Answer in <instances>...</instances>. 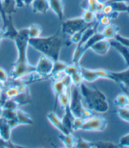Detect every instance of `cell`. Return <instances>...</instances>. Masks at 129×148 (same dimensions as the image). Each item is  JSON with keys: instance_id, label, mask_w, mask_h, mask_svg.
<instances>
[{"instance_id": "cell-26", "label": "cell", "mask_w": 129, "mask_h": 148, "mask_svg": "<svg viewBox=\"0 0 129 148\" xmlns=\"http://www.w3.org/2000/svg\"><path fill=\"white\" fill-rule=\"evenodd\" d=\"M29 38H35L40 36L42 33V28L39 24H32L27 28Z\"/></svg>"}, {"instance_id": "cell-8", "label": "cell", "mask_w": 129, "mask_h": 148, "mask_svg": "<svg viewBox=\"0 0 129 148\" xmlns=\"http://www.w3.org/2000/svg\"><path fill=\"white\" fill-rule=\"evenodd\" d=\"M54 65V62L50 58L42 55L35 65V72L40 76L50 75Z\"/></svg>"}, {"instance_id": "cell-22", "label": "cell", "mask_w": 129, "mask_h": 148, "mask_svg": "<svg viewBox=\"0 0 129 148\" xmlns=\"http://www.w3.org/2000/svg\"><path fill=\"white\" fill-rule=\"evenodd\" d=\"M13 99L18 103V106H23L30 103L31 102V97L28 87Z\"/></svg>"}, {"instance_id": "cell-13", "label": "cell", "mask_w": 129, "mask_h": 148, "mask_svg": "<svg viewBox=\"0 0 129 148\" xmlns=\"http://www.w3.org/2000/svg\"><path fill=\"white\" fill-rule=\"evenodd\" d=\"M81 6L83 10H90L98 14L101 13L105 3L101 0H84Z\"/></svg>"}, {"instance_id": "cell-16", "label": "cell", "mask_w": 129, "mask_h": 148, "mask_svg": "<svg viewBox=\"0 0 129 148\" xmlns=\"http://www.w3.org/2000/svg\"><path fill=\"white\" fill-rule=\"evenodd\" d=\"M110 43L111 47L115 49L121 55V56L123 58L125 64L128 66H129V49L114 39L112 40L111 42H110Z\"/></svg>"}, {"instance_id": "cell-1", "label": "cell", "mask_w": 129, "mask_h": 148, "mask_svg": "<svg viewBox=\"0 0 129 148\" xmlns=\"http://www.w3.org/2000/svg\"><path fill=\"white\" fill-rule=\"evenodd\" d=\"M28 35L27 28L18 30V35L13 41L17 50V58L13 64V68L10 72V78L17 80L28 74L35 72V66L29 63L27 58V49L28 45Z\"/></svg>"}, {"instance_id": "cell-39", "label": "cell", "mask_w": 129, "mask_h": 148, "mask_svg": "<svg viewBox=\"0 0 129 148\" xmlns=\"http://www.w3.org/2000/svg\"><path fill=\"white\" fill-rule=\"evenodd\" d=\"M84 122V119L79 117H75L72 123V131H77L81 130L82 126Z\"/></svg>"}, {"instance_id": "cell-25", "label": "cell", "mask_w": 129, "mask_h": 148, "mask_svg": "<svg viewBox=\"0 0 129 148\" xmlns=\"http://www.w3.org/2000/svg\"><path fill=\"white\" fill-rule=\"evenodd\" d=\"M59 138L64 144L66 147L71 148L75 145L76 138L73 136L72 133H69L68 134H64L61 133V134L59 136Z\"/></svg>"}, {"instance_id": "cell-51", "label": "cell", "mask_w": 129, "mask_h": 148, "mask_svg": "<svg viewBox=\"0 0 129 148\" xmlns=\"http://www.w3.org/2000/svg\"><path fill=\"white\" fill-rule=\"evenodd\" d=\"M127 95H128V106H129V92H128Z\"/></svg>"}, {"instance_id": "cell-32", "label": "cell", "mask_w": 129, "mask_h": 148, "mask_svg": "<svg viewBox=\"0 0 129 148\" xmlns=\"http://www.w3.org/2000/svg\"><path fill=\"white\" fill-rule=\"evenodd\" d=\"M112 6L113 10L114 12H117L118 13L120 12H126L128 5L127 2L124 1H119V2H114L112 3H108Z\"/></svg>"}, {"instance_id": "cell-54", "label": "cell", "mask_w": 129, "mask_h": 148, "mask_svg": "<svg viewBox=\"0 0 129 148\" xmlns=\"http://www.w3.org/2000/svg\"><path fill=\"white\" fill-rule=\"evenodd\" d=\"M0 84H1V83H0Z\"/></svg>"}, {"instance_id": "cell-3", "label": "cell", "mask_w": 129, "mask_h": 148, "mask_svg": "<svg viewBox=\"0 0 129 148\" xmlns=\"http://www.w3.org/2000/svg\"><path fill=\"white\" fill-rule=\"evenodd\" d=\"M79 88L87 108L98 113H105L108 110L109 104L106 97L95 86L91 88L83 83Z\"/></svg>"}, {"instance_id": "cell-49", "label": "cell", "mask_w": 129, "mask_h": 148, "mask_svg": "<svg viewBox=\"0 0 129 148\" xmlns=\"http://www.w3.org/2000/svg\"><path fill=\"white\" fill-rule=\"evenodd\" d=\"M126 12L128 13V14L129 15V5H128V6H127V12Z\"/></svg>"}, {"instance_id": "cell-53", "label": "cell", "mask_w": 129, "mask_h": 148, "mask_svg": "<svg viewBox=\"0 0 129 148\" xmlns=\"http://www.w3.org/2000/svg\"><path fill=\"white\" fill-rule=\"evenodd\" d=\"M0 42H1V40H0Z\"/></svg>"}, {"instance_id": "cell-5", "label": "cell", "mask_w": 129, "mask_h": 148, "mask_svg": "<svg viewBox=\"0 0 129 148\" xmlns=\"http://www.w3.org/2000/svg\"><path fill=\"white\" fill-rule=\"evenodd\" d=\"M97 28H98L97 23H96L95 24L93 23L91 25H90V27H88L85 29V31L84 32L83 35L82 36L81 39L79 42L77 44L76 49L75 50H74L72 57V62L73 64H75L76 65H79L80 60H81L83 55L84 54L82 47L84 45V44L86 43L87 40L89 39L95 33L97 32Z\"/></svg>"}, {"instance_id": "cell-48", "label": "cell", "mask_w": 129, "mask_h": 148, "mask_svg": "<svg viewBox=\"0 0 129 148\" xmlns=\"http://www.w3.org/2000/svg\"><path fill=\"white\" fill-rule=\"evenodd\" d=\"M2 110H3V108L2 106H0V117H1V114H2Z\"/></svg>"}, {"instance_id": "cell-10", "label": "cell", "mask_w": 129, "mask_h": 148, "mask_svg": "<svg viewBox=\"0 0 129 148\" xmlns=\"http://www.w3.org/2000/svg\"><path fill=\"white\" fill-rule=\"evenodd\" d=\"M110 47H111V45H110V43L108 40L103 38L96 42L91 47L90 50L96 54L100 55V56H104V55L107 54Z\"/></svg>"}, {"instance_id": "cell-2", "label": "cell", "mask_w": 129, "mask_h": 148, "mask_svg": "<svg viewBox=\"0 0 129 148\" xmlns=\"http://www.w3.org/2000/svg\"><path fill=\"white\" fill-rule=\"evenodd\" d=\"M28 45L53 62L59 60L63 40L59 35V30L50 36H39L28 39Z\"/></svg>"}, {"instance_id": "cell-35", "label": "cell", "mask_w": 129, "mask_h": 148, "mask_svg": "<svg viewBox=\"0 0 129 148\" xmlns=\"http://www.w3.org/2000/svg\"><path fill=\"white\" fill-rule=\"evenodd\" d=\"M18 106H19L13 99H6L3 103L2 108L4 109L17 110L18 109Z\"/></svg>"}, {"instance_id": "cell-40", "label": "cell", "mask_w": 129, "mask_h": 148, "mask_svg": "<svg viewBox=\"0 0 129 148\" xmlns=\"http://www.w3.org/2000/svg\"><path fill=\"white\" fill-rule=\"evenodd\" d=\"M79 66L80 65H76L73 64L70 65H68L64 70V73L66 75H69V76L71 75L72 73L79 70Z\"/></svg>"}, {"instance_id": "cell-14", "label": "cell", "mask_w": 129, "mask_h": 148, "mask_svg": "<svg viewBox=\"0 0 129 148\" xmlns=\"http://www.w3.org/2000/svg\"><path fill=\"white\" fill-rule=\"evenodd\" d=\"M33 13L46 14L50 9L48 0H34L31 3Z\"/></svg>"}, {"instance_id": "cell-38", "label": "cell", "mask_w": 129, "mask_h": 148, "mask_svg": "<svg viewBox=\"0 0 129 148\" xmlns=\"http://www.w3.org/2000/svg\"><path fill=\"white\" fill-rule=\"evenodd\" d=\"M86 29H84L83 30L74 33V34H72V35H71V38H70V41H71V42L77 45V44L79 42L81 39L82 36L83 35L84 32L85 31Z\"/></svg>"}, {"instance_id": "cell-44", "label": "cell", "mask_w": 129, "mask_h": 148, "mask_svg": "<svg viewBox=\"0 0 129 148\" xmlns=\"http://www.w3.org/2000/svg\"><path fill=\"white\" fill-rule=\"evenodd\" d=\"M0 14H1L2 17V21L3 22V26H5L6 21H7V16L5 14L4 10H3V5H2V0H0Z\"/></svg>"}, {"instance_id": "cell-11", "label": "cell", "mask_w": 129, "mask_h": 148, "mask_svg": "<svg viewBox=\"0 0 129 148\" xmlns=\"http://www.w3.org/2000/svg\"><path fill=\"white\" fill-rule=\"evenodd\" d=\"M47 118L51 124L53 126L57 129L59 131H60L61 133L64 134H69V132L67 130L64 125L62 123V121L61 118H59L55 112H50L47 114Z\"/></svg>"}, {"instance_id": "cell-45", "label": "cell", "mask_w": 129, "mask_h": 148, "mask_svg": "<svg viewBox=\"0 0 129 148\" xmlns=\"http://www.w3.org/2000/svg\"><path fill=\"white\" fill-rule=\"evenodd\" d=\"M16 3H17V8H23L24 6V4L23 3V1L22 0H15Z\"/></svg>"}, {"instance_id": "cell-36", "label": "cell", "mask_w": 129, "mask_h": 148, "mask_svg": "<svg viewBox=\"0 0 129 148\" xmlns=\"http://www.w3.org/2000/svg\"><path fill=\"white\" fill-rule=\"evenodd\" d=\"M1 117L5 121L12 120L16 118V110L3 109Z\"/></svg>"}, {"instance_id": "cell-19", "label": "cell", "mask_w": 129, "mask_h": 148, "mask_svg": "<svg viewBox=\"0 0 129 148\" xmlns=\"http://www.w3.org/2000/svg\"><path fill=\"white\" fill-rule=\"evenodd\" d=\"M72 84H68L66 87V89L62 92V94L58 98V102L62 109H64L66 107L69 106L71 97V86Z\"/></svg>"}, {"instance_id": "cell-30", "label": "cell", "mask_w": 129, "mask_h": 148, "mask_svg": "<svg viewBox=\"0 0 129 148\" xmlns=\"http://www.w3.org/2000/svg\"><path fill=\"white\" fill-rule=\"evenodd\" d=\"M75 146L77 148H92L94 147L93 143L83 139L81 137L76 138Z\"/></svg>"}, {"instance_id": "cell-12", "label": "cell", "mask_w": 129, "mask_h": 148, "mask_svg": "<svg viewBox=\"0 0 129 148\" xmlns=\"http://www.w3.org/2000/svg\"><path fill=\"white\" fill-rule=\"evenodd\" d=\"M3 29H4V38L14 40L18 35V30L15 28L13 23L12 15L7 16V21Z\"/></svg>"}, {"instance_id": "cell-42", "label": "cell", "mask_w": 129, "mask_h": 148, "mask_svg": "<svg viewBox=\"0 0 129 148\" xmlns=\"http://www.w3.org/2000/svg\"><path fill=\"white\" fill-rule=\"evenodd\" d=\"M119 145L120 147H129V133L121 137L120 139Z\"/></svg>"}, {"instance_id": "cell-33", "label": "cell", "mask_w": 129, "mask_h": 148, "mask_svg": "<svg viewBox=\"0 0 129 148\" xmlns=\"http://www.w3.org/2000/svg\"><path fill=\"white\" fill-rule=\"evenodd\" d=\"M97 23L98 25L105 27L106 26L111 23L112 19L107 14H104L102 13H99L97 14Z\"/></svg>"}, {"instance_id": "cell-50", "label": "cell", "mask_w": 129, "mask_h": 148, "mask_svg": "<svg viewBox=\"0 0 129 148\" xmlns=\"http://www.w3.org/2000/svg\"><path fill=\"white\" fill-rule=\"evenodd\" d=\"M2 21V17H1V14H0V21Z\"/></svg>"}, {"instance_id": "cell-34", "label": "cell", "mask_w": 129, "mask_h": 148, "mask_svg": "<svg viewBox=\"0 0 129 148\" xmlns=\"http://www.w3.org/2000/svg\"><path fill=\"white\" fill-rule=\"evenodd\" d=\"M94 147L97 148H117L120 147L119 144H115L112 142L104 141V140H100V141H97L93 143Z\"/></svg>"}, {"instance_id": "cell-6", "label": "cell", "mask_w": 129, "mask_h": 148, "mask_svg": "<svg viewBox=\"0 0 129 148\" xmlns=\"http://www.w3.org/2000/svg\"><path fill=\"white\" fill-rule=\"evenodd\" d=\"M92 24L86 23V22L83 21L81 17L70 18V19L66 20L62 22L61 25V31L64 34L71 36L77 32L86 29Z\"/></svg>"}, {"instance_id": "cell-7", "label": "cell", "mask_w": 129, "mask_h": 148, "mask_svg": "<svg viewBox=\"0 0 129 148\" xmlns=\"http://www.w3.org/2000/svg\"><path fill=\"white\" fill-rule=\"evenodd\" d=\"M107 121L102 116H92L84 120L82 131L90 132H103L107 127Z\"/></svg>"}, {"instance_id": "cell-18", "label": "cell", "mask_w": 129, "mask_h": 148, "mask_svg": "<svg viewBox=\"0 0 129 148\" xmlns=\"http://www.w3.org/2000/svg\"><path fill=\"white\" fill-rule=\"evenodd\" d=\"M120 28L115 24L110 23L104 27L103 31L101 32L105 39L113 40L115 37L119 34Z\"/></svg>"}, {"instance_id": "cell-47", "label": "cell", "mask_w": 129, "mask_h": 148, "mask_svg": "<svg viewBox=\"0 0 129 148\" xmlns=\"http://www.w3.org/2000/svg\"><path fill=\"white\" fill-rule=\"evenodd\" d=\"M4 38V29L3 28L0 29V40L1 41V40Z\"/></svg>"}, {"instance_id": "cell-28", "label": "cell", "mask_w": 129, "mask_h": 148, "mask_svg": "<svg viewBox=\"0 0 129 148\" xmlns=\"http://www.w3.org/2000/svg\"><path fill=\"white\" fill-rule=\"evenodd\" d=\"M114 103L119 108L127 107L128 106V95L125 93H121L116 96L114 100Z\"/></svg>"}, {"instance_id": "cell-24", "label": "cell", "mask_w": 129, "mask_h": 148, "mask_svg": "<svg viewBox=\"0 0 129 148\" xmlns=\"http://www.w3.org/2000/svg\"><path fill=\"white\" fill-rule=\"evenodd\" d=\"M68 64H66V62L60 61L59 60L56 62H54L53 68L49 76L54 77L60 75L61 73H64V70L68 66Z\"/></svg>"}, {"instance_id": "cell-46", "label": "cell", "mask_w": 129, "mask_h": 148, "mask_svg": "<svg viewBox=\"0 0 129 148\" xmlns=\"http://www.w3.org/2000/svg\"><path fill=\"white\" fill-rule=\"evenodd\" d=\"M22 1H23L24 6H28L31 5V3H32L33 1H34V0H22Z\"/></svg>"}, {"instance_id": "cell-21", "label": "cell", "mask_w": 129, "mask_h": 148, "mask_svg": "<svg viewBox=\"0 0 129 148\" xmlns=\"http://www.w3.org/2000/svg\"><path fill=\"white\" fill-rule=\"evenodd\" d=\"M16 119L19 125H30L34 124V122L30 116L27 113L19 109L16 110Z\"/></svg>"}, {"instance_id": "cell-9", "label": "cell", "mask_w": 129, "mask_h": 148, "mask_svg": "<svg viewBox=\"0 0 129 148\" xmlns=\"http://www.w3.org/2000/svg\"><path fill=\"white\" fill-rule=\"evenodd\" d=\"M116 83L119 84L124 91L129 90V66L121 72H112Z\"/></svg>"}, {"instance_id": "cell-23", "label": "cell", "mask_w": 129, "mask_h": 148, "mask_svg": "<svg viewBox=\"0 0 129 148\" xmlns=\"http://www.w3.org/2000/svg\"><path fill=\"white\" fill-rule=\"evenodd\" d=\"M2 5L6 16L17 13V6L15 0H2Z\"/></svg>"}, {"instance_id": "cell-31", "label": "cell", "mask_w": 129, "mask_h": 148, "mask_svg": "<svg viewBox=\"0 0 129 148\" xmlns=\"http://www.w3.org/2000/svg\"><path fill=\"white\" fill-rule=\"evenodd\" d=\"M20 93L18 86H12L8 87L5 92V96L6 99H13Z\"/></svg>"}, {"instance_id": "cell-20", "label": "cell", "mask_w": 129, "mask_h": 148, "mask_svg": "<svg viewBox=\"0 0 129 148\" xmlns=\"http://www.w3.org/2000/svg\"><path fill=\"white\" fill-rule=\"evenodd\" d=\"M79 71L81 73L84 80L88 82H94L99 78L95 69H89L79 66Z\"/></svg>"}, {"instance_id": "cell-41", "label": "cell", "mask_w": 129, "mask_h": 148, "mask_svg": "<svg viewBox=\"0 0 129 148\" xmlns=\"http://www.w3.org/2000/svg\"><path fill=\"white\" fill-rule=\"evenodd\" d=\"M114 40H117V42H119L121 44H122L125 47H127L129 49V38H127V37H125L120 35V34H118L115 37Z\"/></svg>"}, {"instance_id": "cell-17", "label": "cell", "mask_w": 129, "mask_h": 148, "mask_svg": "<svg viewBox=\"0 0 129 148\" xmlns=\"http://www.w3.org/2000/svg\"><path fill=\"white\" fill-rule=\"evenodd\" d=\"M64 110V116L61 119L62 123H63L64 127L67 129V130L70 133H72V123L74 120L75 119V117L73 115L71 109H70L69 106L66 107Z\"/></svg>"}, {"instance_id": "cell-15", "label": "cell", "mask_w": 129, "mask_h": 148, "mask_svg": "<svg viewBox=\"0 0 129 148\" xmlns=\"http://www.w3.org/2000/svg\"><path fill=\"white\" fill-rule=\"evenodd\" d=\"M50 9L56 14L58 19L62 20L64 15V4L62 0H48Z\"/></svg>"}, {"instance_id": "cell-37", "label": "cell", "mask_w": 129, "mask_h": 148, "mask_svg": "<svg viewBox=\"0 0 129 148\" xmlns=\"http://www.w3.org/2000/svg\"><path fill=\"white\" fill-rule=\"evenodd\" d=\"M117 114L121 119L129 123V109L126 107L120 108L117 110Z\"/></svg>"}, {"instance_id": "cell-52", "label": "cell", "mask_w": 129, "mask_h": 148, "mask_svg": "<svg viewBox=\"0 0 129 148\" xmlns=\"http://www.w3.org/2000/svg\"><path fill=\"white\" fill-rule=\"evenodd\" d=\"M1 92H0V97H1Z\"/></svg>"}, {"instance_id": "cell-27", "label": "cell", "mask_w": 129, "mask_h": 148, "mask_svg": "<svg viewBox=\"0 0 129 148\" xmlns=\"http://www.w3.org/2000/svg\"><path fill=\"white\" fill-rule=\"evenodd\" d=\"M81 17L86 23L92 24L97 20V14L90 10H83V12Z\"/></svg>"}, {"instance_id": "cell-4", "label": "cell", "mask_w": 129, "mask_h": 148, "mask_svg": "<svg viewBox=\"0 0 129 148\" xmlns=\"http://www.w3.org/2000/svg\"><path fill=\"white\" fill-rule=\"evenodd\" d=\"M69 108L75 117H79L86 120L93 116V111L84 107L82 103V97L78 87H76L71 92Z\"/></svg>"}, {"instance_id": "cell-43", "label": "cell", "mask_w": 129, "mask_h": 148, "mask_svg": "<svg viewBox=\"0 0 129 148\" xmlns=\"http://www.w3.org/2000/svg\"><path fill=\"white\" fill-rule=\"evenodd\" d=\"M8 79V73L5 69L0 67V83H5Z\"/></svg>"}, {"instance_id": "cell-29", "label": "cell", "mask_w": 129, "mask_h": 148, "mask_svg": "<svg viewBox=\"0 0 129 148\" xmlns=\"http://www.w3.org/2000/svg\"><path fill=\"white\" fill-rule=\"evenodd\" d=\"M70 79H71L72 84L76 87H79L83 83H84V79L82 76L81 73L80 72L79 70L72 73L71 75H70Z\"/></svg>"}]
</instances>
